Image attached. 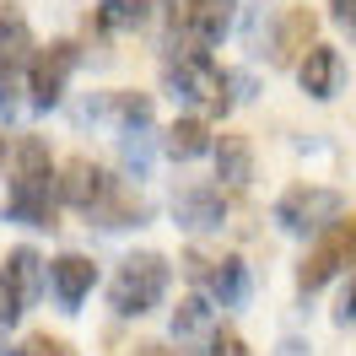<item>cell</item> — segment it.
<instances>
[{"label":"cell","mask_w":356,"mask_h":356,"mask_svg":"<svg viewBox=\"0 0 356 356\" xmlns=\"http://www.w3.org/2000/svg\"><path fill=\"white\" fill-rule=\"evenodd\" d=\"M156 0H97V27H108V33H130V27L152 22Z\"/></svg>","instance_id":"ffe728a7"},{"label":"cell","mask_w":356,"mask_h":356,"mask_svg":"<svg viewBox=\"0 0 356 356\" xmlns=\"http://www.w3.org/2000/svg\"><path fill=\"white\" fill-rule=\"evenodd\" d=\"M205 286H211V297L222 308H238V302H248V265L243 259H216L211 275H205Z\"/></svg>","instance_id":"d6986e66"},{"label":"cell","mask_w":356,"mask_h":356,"mask_svg":"<svg viewBox=\"0 0 356 356\" xmlns=\"http://www.w3.org/2000/svg\"><path fill=\"white\" fill-rule=\"evenodd\" d=\"M0 65H33V27L17 6H0Z\"/></svg>","instance_id":"ac0fdd59"},{"label":"cell","mask_w":356,"mask_h":356,"mask_svg":"<svg viewBox=\"0 0 356 356\" xmlns=\"http://www.w3.org/2000/svg\"><path fill=\"white\" fill-rule=\"evenodd\" d=\"M49 286H54V297L65 308H81L87 291L97 286V265L87 254H60V259H49Z\"/></svg>","instance_id":"7c38bea8"},{"label":"cell","mask_w":356,"mask_h":356,"mask_svg":"<svg viewBox=\"0 0 356 356\" xmlns=\"http://www.w3.org/2000/svg\"><path fill=\"white\" fill-rule=\"evenodd\" d=\"M0 162H6V135H0Z\"/></svg>","instance_id":"1f68e13d"},{"label":"cell","mask_w":356,"mask_h":356,"mask_svg":"<svg viewBox=\"0 0 356 356\" xmlns=\"http://www.w3.org/2000/svg\"><path fill=\"white\" fill-rule=\"evenodd\" d=\"M173 222L184 227V232H222V222H227L222 189H211V184L178 189V195H173Z\"/></svg>","instance_id":"30bf717a"},{"label":"cell","mask_w":356,"mask_h":356,"mask_svg":"<svg viewBox=\"0 0 356 356\" xmlns=\"http://www.w3.org/2000/svg\"><path fill=\"white\" fill-rule=\"evenodd\" d=\"M356 265V222H330L318 238H313V248L302 254V265H297V286L302 291H318V286H330L340 270H351Z\"/></svg>","instance_id":"277c9868"},{"label":"cell","mask_w":356,"mask_h":356,"mask_svg":"<svg viewBox=\"0 0 356 356\" xmlns=\"http://www.w3.org/2000/svg\"><path fill=\"white\" fill-rule=\"evenodd\" d=\"M211 146H216V140H211V130H205V119H195V113L173 119V130L162 135V152L173 156V162H195V156H205Z\"/></svg>","instance_id":"e0dca14e"},{"label":"cell","mask_w":356,"mask_h":356,"mask_svg":"<svg viewBox=\"0 0 356 356\" xmlns=\"http://www.w3.org/2000/svg\"><path fill=\"white\" fill-rule=\"evenodd\" d=\"M140 356H178V351H168V346H140Z\"/></svg>","instance_id":"4dcf8cb0"},{"label":"cell","mask_w":356,"mask_h":356,"mask_svg":"<svg viewBox=\"0 0 356 356\" xmlns=\"http://www.w3.org/2000/svg\"><path fill=\"white\" fill-rule=\"evenodd\" d=\"M119 152H124V173H135V178H146V173H152V140H146L140 130H124Z\"/></svg>","instance_id":"603a6c76"},{"label":"cell","mask_w":356,"mask_h":356,"mask_svg":"<svg viewBox=\"0 0 356 356\" xmlns=\"http://www.w3.org/2000/svg\"><path fill=\"white\" fill-rule=\"evenodd\" d=\"M340 216H346V195L324 189V184H297V189H286L275 200V227L291 232V238H318Z\"/></svg>","instance_id":"3957f363"},{"label":"cell","mask_w":356,"mask_h":356,"mask_svg":"<svg viewBox=\"0 0 356 356\" xmlns=\"http://www.w3.org/2000/svg\"><path fill=\"white\" fill-rule=\"evenodd\" d=\"M297 81H302V92L318 97V103L340 97V87H346V60H340V49L334 44H313L308 54H302V65H297Z\"/></svg>","instance_id":"8fae6325"},{"label":"cell","mask_w":356,"mask_h":356,"mask_svg":"<svg viewBox=\"0 0 356 356\" xmlns=\"http://www.w3.org/2000/svg\"><path fill=\"white\" fill-rule=\"evenodd\" d=\"M168 281H173V265L162 254H152V248L146 254H124L108 281V308L119 318H140V313H152L168 297Z\"/></svg>","instance_id":"6da1fadb"},{"label":"cell","mask_w":356,"mask_h":356,"mask_svg":"<svg viewBox=\"0 0 356 356\" xmlns=\"http://www.w3.org/2000/svg\"><path fill=\"white\" fill-rule=\"evenodd\" d=\"M22 65H0V119H11V113L22 108Z\"/></svg>","instance_id":"cb8c5ba5"},{"label":"cell","mask_w":356,"mask_h":356,"mask_svg":"<svg viewBox=\"0 0 356 356\" xmlns=\"http://www.w3.org/2000/svg\"><path fill=\"white\" fill-rule=\"evenodd\" d=\"M81 119H108L119 130H146L152 124V97L146 92H103L92 108H81Z\"/></svg>","instance_id":"4fadbf2b"},{"label":"cell","mask_w":356,"mask_h":356,"mask_svg":"<svg viewBox=\"0 0 356 356\" xmlns=\"http://www.w3.org/2000/svg\"><path fill=\"white\" fill-rule=\"evenodd\" d=\"M313 44H318V17L308 6H281L265 22V38H259L254 54H265L270 65H302V54Z\"/></svg>","instance_id":"5b68a950"},{"label":"cell","mask_w":356,"mask_h":356,"mask_svg":"<svg viewBox=\"0 0 356 356\" xmlns=\"http://www.w3.org/2000/svg\"><path fill=\"white\" fill-rule=\"evenodd\" d=\"M211 334H216V308L205 297H184L173 308V340L178 346H211Z\"/></svg>","instance_id":"2e32d148"},{"label":"cell","mask_w":356,"mask_h":356,"mask_svg":"<svg viewBox=\"0 0 356 356\" xmlns=\"http://www.w3.org/2000/svg\"><path fill=\"white\" fill-rule=\"evenodd\" d=\"M17 173H22V178H54V162H49V146L38 140V135H27V140H17Z\"/></svg>","instance_id":"7402d4cb"},{"label":"cell","mask_w":356,"mask_h":356,"mask_svg":"<svg viewBox=\"0 0 356 356\" xmlns=\"http://www.w3.org/2000/svg\"><path fill=\"white\" fill-rule=\"evenodd\" d=\"M17 313H27V308L17 297V286H11V275H6V259H0V324H11Z\"/></svg>","instance_id":"d4e9b609"},{"label":"cell","mask_w":356,"mask_h":356,"mask_svg":"<svg viewBox=\"0 0 356 356\" xmlns=\"http://www.w3.org/2000/svg\"><path fill=\"white\" fill-rule=\"evenodd\" d=\"M205 356H248V346H243V334L222 330V334H211V346H205Z\"/></svg>","instance_id":"484cf974"},{"label":"cell","mask_w":356,"mask_h":356,"mask_svg":"<svg viewBox=\"0 0 356 356\" xmlns=\"http://www.w3.org/2000/svg\"><path fill=\"white\" fill-rule=\"evenodd\" d=\"M334 324H356V275L346 286V297H340V308H334Z\"/></svg>","instance_id":"f546056e"},{"label":"cell","mask_w":356,"mask_h":356,"mask_svg":"<svg viewBox=\"0 0 356 356\" xmlns=\"http://www.w3.org/2000/svg\"><path fill=\"white\" fill-rule=\"evenodd\" d=\"M211 265H216V259L200 254V248H189V254H184V275H189V281H200V286H205V275H211Z\"/></svg>","instance_id":"83f0119b"},{"label":"cell","mask_w":356,"mask_h":356,"mask_svg":"<svg viewBox=\"0 0 356 356\" xmlns=\"http://www.w3.org/2000/svg\"><path fill=\"white\" fill-rule=\"evenodd\" d=\"M113 195V178L92 162V156H70L60 168V200L76 205V211H97V205Z\"/></svg>","instance_id":"9c48e42d"},{"label":"cell","mask_w":356,"mask_h":356,"mask_svg":"<svg viewBox=\"0 0 356 356\" xmlns=\"http://www.w3.org/2000/svg\"><path fill=\"white\" fill-rule=\"evenodd\" d=\"M162 81H168V97H173V103H189V108H205V113L232 108L227 70H216V60H211L205 49H178V60H168Z\"/></svg>","instance_id":"7a4b0ae2"},{"label":"cell","mask_w":356,"mask_h":356,"mask_svg":"<svg viewBox=\"0 0 356 356\" xmlns=\"http://www.w3.org/2000/svg\"><path fill=\"white\" fill-rule=\"evenodd\" d=\"M211 156H216V178L232 184V189H243L248 178H254V146H248V135L222 130V135H216V146H211Z\"/></svg>","instance_id":"5bb4252c"},{"label":"cell","mask_w":356,"mask_h":356,"mask_svg":"<svg viewBox=\"0 0 356 356\" xmlns=\"http://www.w3.org/2000/svg\"><path fill=\"white\" fill-rule=\"evenodd\" d=\"M330 17H334V22H340V27H346V33L356 38V0H330Z\"/></svg>","instance_id":"f1b7e54d"},{"label":"cell","mask_w":356,"mask_h":356,"mask_svg":"<svg viewBox=\"0 0 356 356\" xmlns=\"http://www.w3.org/2000/svg\"><path fill=\"white\" fill-rule=\"evenodd\" d=\"M238 0H184V22H178V49H211L232 33Z\"/></svg>","instance_id":"ba28073f"},{"label":"cell","mask_w":356,"mask_h":356,"mask_svg":"<svg viewBox=\"0 0 356 356\" xmlns=\"http://www.w3.org/2000/svg\"><path fill=\"white\" fill-rule=\"evenodd\" d=\"M22 356H76V351H70L65 340H54V334H33L22 346Z\"/></svg>","instance_id":"4316f807"},{"label":"cell","mask_w":356,"mask_h":356,"mask_svg":"<svg viewBox=\"0 0 356 356\" xmlns=\"http://www.w3.org/2000/svg\"><path fill=\"white\" fill-rule=\"evenodd\" d=\"M146 222V205L135 200V195H119L113 189L108 200L97 205V227H108V232H119V227H140Z\"/></svg>","instance_id":"44dd1931"},{"label":"cell","mask_w":356,"mask_h":356,"mask_svg":"<svg viewBox=\"0 0 356 356\" xmlns=\"http://www.w3.org/2000/svg\"><path fill=\"white\" fill-rule=\"evenodd\" d=\"M76 44H49V49H38L33 54V65H27V103L38 113H49V108H60V97H65V81H70V70H76Z\"/></svg>","instance_id":"8992f818"},{"label":"cell","mask_w":356,"mask_h":356,"mask_svg":"<svg viewBox=\"0 0 356 356\" xmlns=\"http://www.w3.org/2000/svg\"><path fill=\"white\" fill-rule=\"evenodd\" d=\"M6 275L22 297V308H33L44 297V281H49V259H38V248H11L6 254Z\"/></svg>","instance_id":"9a60e30c"},{"label":"cell","mask_w":356,"mask_h":356,"mask_svg":"<svg viewBox=\"0 0 356 356\" xmlns=\"http://www.w3.org/2000/svg\"><path fill=\"white\" fill-rule=\"evenodd\" d=\"M54 200H60V178L11 173V189L0 195V216H11L22 227H54Z\"/></svg>","instance_id":"52a82bcc"}]
</instances>
